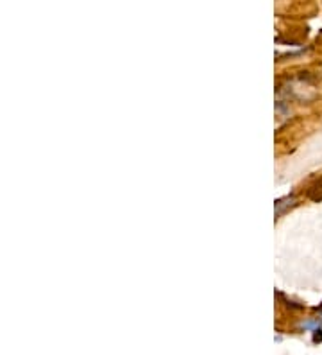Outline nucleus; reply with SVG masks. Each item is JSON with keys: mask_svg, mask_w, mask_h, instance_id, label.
I'll list each match as a JSON object with an SVG mask.
<instances>
[{"mask_svg": "<svg viewBox=\"0 0 322 355\" xmlns=\"http://www.w3.org/2000/svg\"><path fill=\"white\" fill-rule=\"evenodd\" d=\"M306 198H308L310 201H314V203H321L322 201V183L317 182V183H314L312 187H308V189H306Z\"/></svg>", "mask_w": 322, "mask_h": 355, "instance_id": "f257e3e1", "label": "nucleus"}, {"mask_svg": "<svg viewBox=\"0 0 322 355\" xmlns=\"http://www.w3.org/2000/svg\"><path fill=\"white\" fill-rule=\"evenodd\" d=\"M288 205H290V207H292V205H294V196H287V198H283V200L276 201V217L281 216V214L285 212V208H287Z\"/></svg>", "mask_w": 322, "mask_h": 355, "instance_id": "f03ea898", "label": "nucleus"}, {"mask_svg": "<svg viewBox=\"0 0 322 355\" xmlns=\"http://www.w3.org/2000/svg\"><path fill=\"white\" fill-rule=\"evenodd\" d=\"M276 298H278V300H281V302H283V304L287 305L288 309H294V311H301V309H305V307H303V305L296 304V302H292V300H288L287 296H285V295H281V293H276Z\"/></svg>", "mask_w": 322, "mask_h": 355, "instance_id": "7ed1b4c3", "label": "nucleus"}, {"mask_svg": "<svg viewBox=\"0 0 322 355\" xmlns=\"http://www.w3.org/2000/svg\"><path fill=\"white\" fill-rule=\"evenodd\" d=\"M314 341L315 343H322V330L321 329L314 330Z\"/></svg>", "mask_w": 322, "mask_h": 355, "instance_id": "20e7f679", "label": "nucleus"}]
</instances>
